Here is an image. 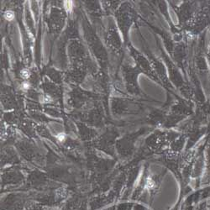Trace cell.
Segmentation results:
<instances>
[{
	"mask_svg": "<svg viewBox=\"0 0 210 210\" xmlns=\"http://www.w3.org/2000/svg\"><path fill=\"white\" fill-rule=\"evenodd\" d=\"M5 18L8 19V20H11L14 19V14L11 12V11H8L6 14H5Z\"/></svg>",
	"mask_w": 210,
	"mask_h": 210,
	"instance_id": "cell-1",
	"label": "cell"
},
{
	"mask_svg": "<svg viewBox=\"0 0 210 210\" xmlns=\"http://www.w3.org/2000/svg\"><path fill=\"white\" fill-rule=\"evenodd\" d=\"M22 75H23L24 77H25V78H26V77H28V76H29V72H26V71H23V72H22Z\"/></svg>",
	"mask_w": 210,
	"mask_h": 210,
	"instance_id": "cell-2",
	"label": "cell"
}]
</instances>
